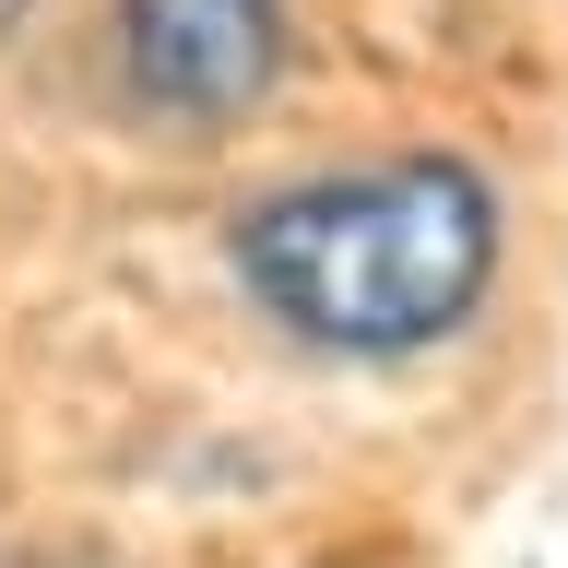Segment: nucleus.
<instances>
[{
	"instance_id": "2",
	"label": "nucleus",
	"mask_w": 568,
	"mask_h": 568,
	"mask_svg": "<svg viewBox=\"0 0 568 568\" xmlns=\"http://www.w3.org/2000/svg\"><path fill=\"white\" fill-rule=\"evenodd\" d=\"M131 95L178 131H237L284 83V0H119Z\"/></svg>"
},
{
	"instance_id": "3",
	"label": "nucleus",
	"mask_w": 568,
	"mask_h": 568,
	"mask_svg": "<svg viewBox=\"0 0 568 568\" xmlns=\"http://www.w3.org/2000/svg\"><path fill=\"white\" fill-rule=\"evenodd\" d=\"M0 12H12V0H0Z\"/></svg>"
},
{
	"instance_id": "1",
	"label": "nucleus",
	"mask_w": 568,
	"mask_h": 568,
	"mask_svg": "<svg viewBox=\"0 0 568 568\" xmlns=\"http://www.w3.org/2000/svg\"><path fill=\"white\" fill-rule=\"evenodd\" d=\"M237 284L320 355H426L497 284V190L462 154L284 178L237 213Z\"/></svg>"
}]
</instances>
